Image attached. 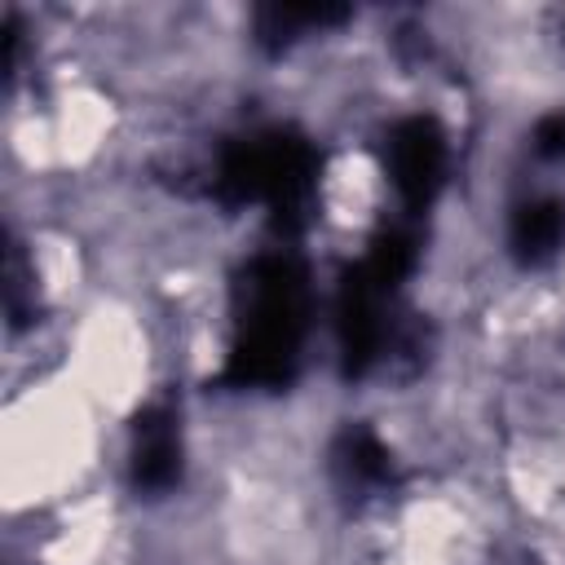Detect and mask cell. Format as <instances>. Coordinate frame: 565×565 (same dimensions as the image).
I'll return each mask as SVG.
<instances>
[{
    "mask_svg": "<svg viewBox=\"0 0 565 565\" xmlns=\"http://www.w3.org/2000/svg\"><path fill=\"white\" fill-rule=\"evenodd\" d=\"M441 163H446V146H441V132L428 119H406L393 132V141H388V168H393L397 190L411 203H424L437 190Z\"/></svg>",
    "mask_w": 565,
    "mask_h": 565,
    "instance_id": "obj_1",
    "label": "cell"
},
{
    "mask_svg": "<svg viewBox=\"0 0 565 565\" xmlns=\"http://www.w3.org/2000/svg\"><path fill=\"white\" fill-rule=\"evenodd\" d=\"M177 477V424L168 411H150L137 424V481L168 486Z\"/></svg>",
    "mask_w": 565,
    "mask_h": 565,
    "instance_id": "obj_2",
    "label": "cell"
},
{
    "mask_svg": "<svg viewBox=\"0 0 565 565\" xmlns=\"http://www.w3.org/2000/svg\"><path fill=\"white\" fill-rule=\"evenodd\" d=\"M561 243H565V207L561 203L543 199V203H530V207L516 212V221H512V247L525 260H543Z\"/></svg>",
    "mask_w": 565,
    "mask_h": 565,
    "instance_id": "obj_3",
    "label": "cell"
}]
</instances>
